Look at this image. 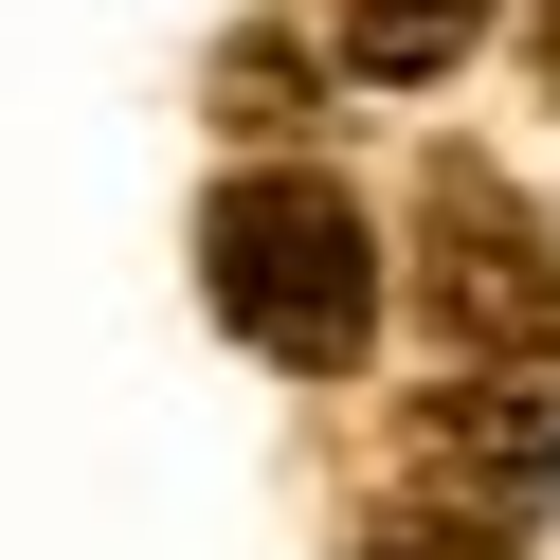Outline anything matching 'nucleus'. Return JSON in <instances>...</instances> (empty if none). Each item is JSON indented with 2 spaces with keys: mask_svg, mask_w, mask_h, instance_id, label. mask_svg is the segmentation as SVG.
<instances>
[{
  "mask_svg": "<svg viewBox=\"0 0 560 560\" xmlns=\"http://www.w3.org/2000/svg\"><path fill=\"white\" fill-rule=\"evenodd\" d=\"M542 91H560V0H542Z\"/></svg>",
  "mask_w": 560,
  "mask_h": 560,
  "instance_id": "5",
  "label": "nucleus"
},
{
  "mask_svg": "<svg viewBox=\"0 0 560 560\" xmlns=\"http://www.w3.org/2000/svg\"><path fill=\"white\" fill-rule=\"evenodd\" d=\"M506 0H326V37H343V73H380V91H434L452 55L488 37Z\"/></svg>",
  "mask_w": 560,
  "mask_h": 560,
  "instance_id": "4",
  "label": "nucleus"
},
{
  "mask_svg": "<svg viewBox=\"0 0 560 560\" xmlns=\"http://www.w3.org/2000/svg\"><path fill=\"white\" fill-rule=\"evenodd\" d=\"M416 326H434V398H398L380 470L452 488H560V218L488 163L416 182Z\"/></svg>",
  "mask_w": 560,
  "mask_h": 560,
  "instance_id": "1",
  "label": "nucleus"
},
{
  "mask_svg": "<svg viewBox=\"0 0 560 560\" xmlns=\"http://www.w3.org/2000/svg\"><path fill=\"white\" fill-rule=\"evenodd\" d=\"M524 488H452V470H380L362 488V542L343 560H524Z\"/></svg>",
  "mask_w": 560,
  "mask_h": 560,
  "instance_id": "3",
  "label": "nucleus"
},
{
  "mask_svg": "<svg viewBox=\"0 0 560 560\" xmlns=\"http://www.w3.org/2000/svg\"><path fill=\"white\" fill-rule=\"evenodd\" d=\"M199 307L254 343L271 380H362L380 343V235L326 163H254L199 199Z\"/></svg>",
  "mask_w": 560,
  "mask_h": 560,
  "instance_id": "2",
  "label": "nucleus"
}]
</instances>
